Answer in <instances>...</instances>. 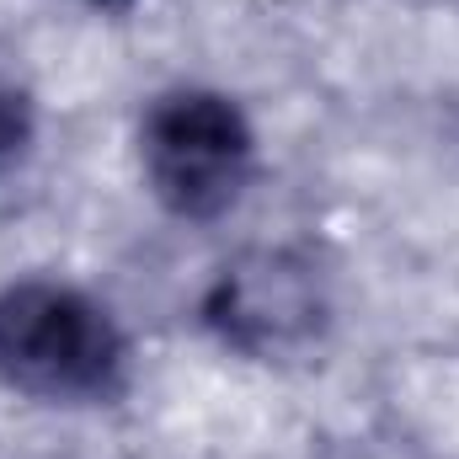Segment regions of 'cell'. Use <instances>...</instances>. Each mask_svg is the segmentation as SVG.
<instances>
[{
	"label": "cell",
	"instance_id": "obj_4",
	"mask_svg": "<svg viewBox=\"0 0 459 459\" xmlns=\"http://www.w3.org/2000/svg\"><path fill=\"white\" fill-rule=\"evenodd\" d=\"M32 134H38V117L27 108V97L0 86V171H11L32 150Z\"/></svg>",
	"mask_w": 459,
	"mask_h": 459
},
{
	"label": "cell",
	"instance_id": "obj_1",
	"mask_svg": "<svg viewBox=\"0 0 459 459\" xmlns=\"http://www.w3.org/2000/svg\"><path fill=\"white\" fill-rule=\"evenodd\" d=\"M0 379L54 406H102L128 385V337L91 294L22 278L0 289Z\"/></svg>",
	"mask_w": 459,
	"mask_h": 459
},
{
	"label": "cell",
	"instance_id": "obj_5",
	"mask_svg": "<svg viewBox=\"0 0 459 459\" xmlns=\"http://www.w3.org/2000/svg\"><path fill=\"white\" fill-rule=\"evenodd\" d=\"M86 5H97V11H128L134 0H86Z\"/></svg>",
	"mask_w": 459,
	"mask_h": 459
},
{
	"label": "cell",
	"instance_id": "obj_2",
	"mask_svg": "<svg viewBox=\"0 0 459 459\" xmlns=\"http://www.w3.org/2000/svg\"><path fill=\"white\" fill-rule=\"evenodd\" d=\"M139 166L166 214L204 225L240 204L256 166V134L225 91L182 86L150 102L139 128Z\"/></svg>",
	"mask_w": 459,
	"mask_h": 459
},
{
	"label": "cell",
	"instance_id": "obj_3",
	"mask_svg": "<svg viewBox=\"0 0 459 459\" xmlns=\"http://www.w3.org/2000/svg\"><path fill=\"white\" fill-rule=\"evenodd\" d=\"M332 321L326 278L310 256L289 246H256L220 267V278L204 294V326L225 347L278 363L299 358L321 342Z\"/></svg>",
	"mask_w": 459,
	"mask_h": 459
}]
</instances>
